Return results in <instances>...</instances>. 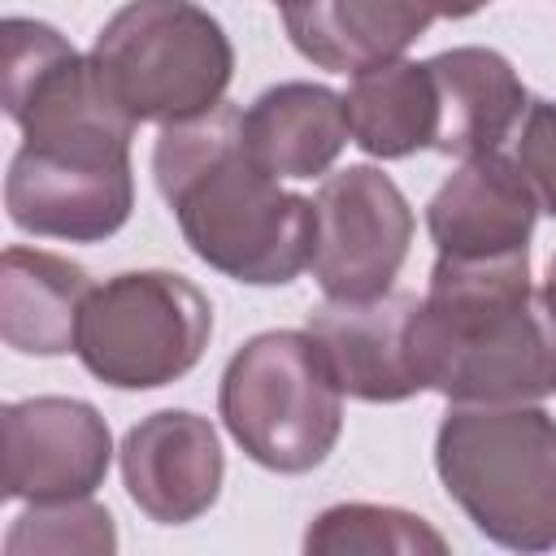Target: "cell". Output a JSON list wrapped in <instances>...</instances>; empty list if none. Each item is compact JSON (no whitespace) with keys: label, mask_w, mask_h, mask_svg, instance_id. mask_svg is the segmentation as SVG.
<instances>
[{"label":"cell","mask_w":556,"mask_h":556,"mask_svg":"<svg viewBox=\"0 0 556 556\" xmlns=\"http://www.w3.org/2000/svg\"><path fill=\"white\" fill-rule=\"evenodd\" d=\"M152 174L191 252L226 278L282 287L313 261V200L282 191L248 152L243 113L217 104L169 122L152 152Z\"/></svg>","instance_id":"cell-1"},{"label":"cell","mask_w":556,"mask_h":556,"mask_svg":"<svg viewBox=\"0 0 556 556\" xmlns=\"http://www.w3.org/2000/svg\"><path fill=\"white\" fill-rule=\"evenodd\" d=\"M539 217V195L521 165L486 152L465 161L430 200L426 226L439 256H495L526 248Z\"/></svg>","instance_id":"cell-13"},{"label":"cell","mask_w":556,"mask_h":556,"mask_svg":"<svg viewBox=\"0 0 556 556\" xmlns=\"http://www.w3.org/2000/svg\"><path fill=\"white\" fill-rule=\"evenodd\" d=\"M352 143H361L369 156H408L417 148L434 143L439 130V100L434 78L426 61H382L352 74V87L343 96Z\"/></svg>","instance_id":"cell-18"},{"label":"cell","mask_w":556,"mask_h":556,"mask_svg":"<svg viewBox=\"0 0 556 556\" xmlns=\"http://www.w3.org/2000/svg\"><path fill=\"white\" fill-rule=\"evenodd\" d=\"M439 100L434 152L443 156H486L495 152L526 117L530 100L513 65L491 48H452L426 61Z\"/></svg>","instance_id":"cell-14"},{"label":"cell","mask_w":556,"mask_h":556,"mask_svg":"<svg viewBox=\"0 0 556 556\" xmlns=\"http://www.w3.org/2000/svg\"><path fill=\"white\" fill-rule=\"evenodd\" d=\"M278 4H287V0H278Z\"/></svg>","instance_id":"cell-24"},{"label":"cell","mask_w":556,"mask_h":556,"mask_svg":"<svg viewBox=\"0 0 556 556\" xmlns=\"http://www.w3.org/2000/svg\"><path fill=\"white\" fill-rule=\"evenodd\" d=\"M0 100L30 148L130 152L135 122L104 96L91 56L52 26L9 17L0 30Z\"/></svg>","instance_id":"cell-7"},{"label":"cell","mask_w":556,"mask_h":556,"mask_svg":"<svg viewBox=\"0 0 556 556\" xmlns=\"http://www.w3.org/2000/svg\"><path fill=\"white\" fill-rule=\"evenodd\" d=\"M104 417L65 395L9 404L0 417V486L4 500L56 504L91 495L109 473Z\"/></svg>","instance_id":"cell-10"},{"label":"cell","mask_w":556,"mask_h":556,"mask_svg":"<svg viewBox=\"0 0 556 556\" xmlns=\"http://www.w3.org/2000/svg\"><path fill=\"white\" fill-rule=\"evenodd\" d=\"M91 70L130 122L169 126L222 104L235 52L200 4L130 0L96 35Z\"/></svg>","instance_id":"cell-4"},{"label":"cell","mask_w":556,"mask_h":556,"mask_svg":"<svg viewBox=\"0 0 556 556\" xmlns=\"http://www.w3.org/2000/svg\"><path fill=\"white\" fill-rule=\"evenodd\" d=\"M352 139L343 96L321 83H278L243 109V143L274 178H317Z\"/></svg>","instance_id":"cell-17"},{"label":"cell","mask_w":556,"mask_h":556,"mask_svg":"<svg viewBox=\"0 0 556 556\" xmlns=\"http://www.w3.org/2000/svg\"><path fill=\"white\" fill-rule=\"evenodd\" d=\"M434 465L469 521L517 552L556 547V421L526 404L452 408Z\"/></svg>","instance_id":"cell-3"},{"label":"cell","mask_w":556,"mask_h":556,"mask_svg":"<svg viewBox=\"0 0 556 556\" xmlns=\"http://www.w3.org/2000/svg\"><path fill=\"white\" fill-rule=\"evenodd\" d=\"M482 4H491V0H434V13H439V17H469V13H478Z\"/></svg>","instance_id":"cell-22"},{"label":"cell","mask_w":556,"mask_h":556,"mask_svg":"<svg viewBox=\"0 0 556 556\" xmlns=\"http://www.w3.org/2000/svg\"><path fill=\"white\" fill-rule=\"evenodd\" d=\"M434 0H287L282 22L291 43L321 70L356 74L395 61L426 26Z\"/></svg>","instance_id":"cell-15"},{"label":"cell","mask_w":556,"mask_h":556,"mask_svg":"<svg viewBox=\"0 0 556 556\" xmlns=\"http://www.w3.org/2000/svg\"><path fill=\"white\" fill-rule=\"evenodd\" d=\"M87 295H91V278L83 265L39 248H4L0 334L13 352H26V356L74 352Z\"/></svg>","instance_id":"cell-16"},{"label":"cell","mask_w":556,"mask_h":556,"mask_svg":"<svg viewBox=\"0 0 556 556\" xmlns=\"http://www.w3.org/2000/svg\"><path fill=\"white\" fill-rule=\"evenodd\" d=\"M222 443L195 413L165 408L130 426L122 443V478L139 513L161 526L195 521L222 491Z\"/></svg>","instance_id":"cell-12"},{"label":"cell","mask_w":556,"mask_h":556,"mask_svg":"<svg viewBox=\"0 0 556 556\" xmlns=\"http://www.w3.org/2000/svg\"><path fill=\"white\" fill-rule=\"evenodd\" d=\"M417 304L421 300L408 291H387L378 300H330L308 313L304 334L343 395L395 404L426 391L408 343Z\"/></svg>","instance_id":"cell-11"},{"label":"cell","mask_w":556,"mask_h":556,"mask_svg":"<svg viewBox=\"0 0 556 556\" xmlns=\"http://www.w3.org/2000/svg\"><path fill=\"white\" fill-rule=\"evenodd\" d=\"M113 517L83 500H56V504H30V513L17 517V526L4 539L9 556L22 552H113Z\"/></svg>","instance_id":"cell-20"},{"label":"cell","mask_w":556,"mask_h":556,"mask_svg":"<svg viewBox=\"0 0 556 556\" xmlns=\"http://www.w3.org/2000/svg\"><path fill=\"white\" fill-rule=\"evenodd\" d=\"M413 243L404 191L374 165L326 174L313 195V278L330 300H378L391 291Z\"/></svg>","instance_id":"cell-8"},{"label":"cell","mask_w":556,"mask_h":556,"mask_svg":"<svg viewBox=\"0 0 556 556\" xmlns=\"http://www.w3.org/2000/svg\"><path fill=\"white\" fill-rule=\"evenodd\" d=\"M217 408L230 439L274 473L321 465L343 430V391L304 330L248 339L222 374Z\"/></svg>","instance_id":"cell-5"},{"label":"cell","mask_w":556,"mask_h":556,"mask_svg":"<svg viewBox=\"0 0 556 556\" xmlns=\"http://www.w3.org/2000/svg\"><path fill=\"white\" fill-rule=\"evenodd\" d=\"M543 291H547L552 304H556V256H552V265H547V282H543Z\"/></svg>","instance_id":"cell-23"},{"label":"cell","mask_w":556,"mask_h":556,"mask_svg":"<svg viewBox=\"0 0 556 556\" xmlns=\"http://www.w3.org/2000/svg\"><path fill=\"white\" fill-rule=\"evenodd\" d=\"M421 387L456 404H526L556 395V304L530 287V256H439L413 317Z\"/></svg>","instance_id":"cell-2"},{"label":"cell","mask_w":556,"mask_h":556,"mask_svg":"<svg viewBox=\"0 0 556 556\" xmlns=\"http://www.w3.org/2000/svg\"><path fill=\"white\" fill-rule=\"evenodd\" d=\"M4 204L13 226L30 235L70 243L109 239L126 226L135 204L130 152L22 143L4 178Z\"/></svg>","instance_id":"cell-9"},{"label":"cell","mask_w":556,"mask_h":556,"mask_svg":"<svg viewBox=\"0 0 556 556\" xmlns=\"http://www.w3.org/2000/svg\"><path fill=\"white\" fill-rule=\"evenodd\" d=\"M213 334V304L195 282L165 269L117 274L91 287L78 321L83 365L122 391L182 378Z\"/></svg>","instance_id":"cell-6"},{"label":"cell","mask_w":556,"mask_h":556,"mask_svg":"<svg viewBox=\"0 0 556 556\" xmlns=\"http://www.w3.org/2000/svg\"><path fill=\"white\" fill-rule=\"evenodd\" d=\"M304 547L326 556V552H447L443 534H434L421 517L400 513V508H378V504H339L326 508L308 534Z\"/></svg>","instance_id":"cell-19"},{"label":"cell","mask_w":556,"mask_h":556,"mask_svg":"<svg viewBox=\"0 0 556 556\" xmlns=\"http://www.w3.org/2000/svg\"><path fill=\"white\" fill-rule=\"evenodd\" d=\"M513 161L521 165L526 182L534 187L539 208H547L556 217V104L552 100H534L526 109Z\"/></svg>","instance_id":"cell-21"}]
</instances>
